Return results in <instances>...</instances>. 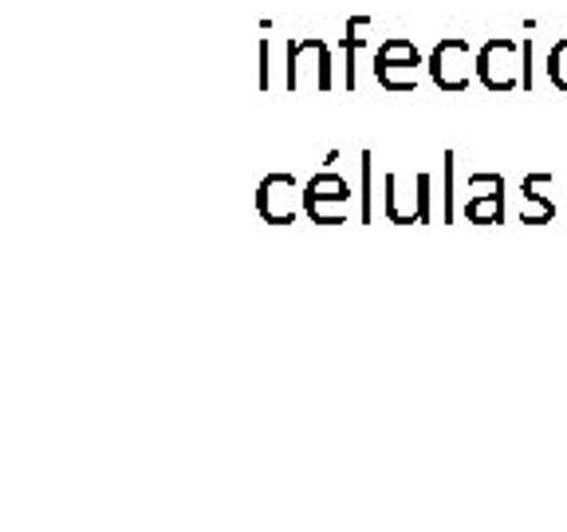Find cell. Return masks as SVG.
Returning <instances> with one entry per match:
<instances>
[{
  "instance_id": "obj_4",
  "label": "cell",
  "mask_w": 567,
  "mask_h": 532,
  "mask_svg": "<svg viewBox=\"0 0 567 532\" xmlns=\"http://www.w3.org/2000/svg\"><path fill=\"white\" fill-rule=\"evenodd\" d=\"M303 209V190L292 174H268L257 186V213L268 225H292Z\"/></svg>"
},
{
  "instance_id": "obj_15",
  "label": "cell",
  "mask_w": 567,
  "mask_h": 532,
  "mask_svg": "<svg viewBox=\"0 0 567 532\" xmlns=\"http://www.w3.org/2000/svg\"><path fill=\"white\" fill-rule=\"evenodd\" d=\"M488 190H505V174H470V194H488Z\"/></svg>"
},
{
  "instance_id": "obj_1",
  "label": "cell",
  "mask_w": 567,
  "mask_h": 532,
  "mask_svg": "<svg viewBox=\"0 0 567 532\" xmlns=\"http://www.w3.org/2000/svg\"><path fill=\"white\" fill-rule=\"evenodd\" d=\"M425 68H430V80L442 91H465L473 83V75H477V52H473L470 40L445 35L442 44H434Z\"/></svg>"
},
{
  "instance_id": "obj_12",
  "label": "cell",
  "mask_w": 567,
  "mask_h": 532,
  "mask_svg": "<svg viewBox=\"0 0 567 532\" xmlns=\"http://www.w3.org/2000/svg\"><path fill=\"white\" fill-rule=\"evenodd\" d=\"M457 217L453 209V151L442 154V225H450Z\"/></svg>"
},
{
  "instance_id": "obj_8",
  "label": "cell",
  "mask_w": 567,
  "mask_h": 532,
  "mask_svg": "<svg viewBox=\"0 0 567 532\" xmlns=\"http://www.w3.org/2000/svg\"><path fill=\"white\" fill-rule=\"evenodd\" d=\"M374 63H399V68H422V52L414 48V40H402V35H390L374 48Z\"/></svg>"
},
{
  "instance_id": "obj_5",
  "label": "cell",
  "mask_w": 567,
  "mask_h": 532,
  "mask_svg": "<svg viewBox=\"0 0 567 532\" xmlns=\"http://www.w3.org/2000/svg\"><path fill=\"white\" fill-rule=\"evenodd\" d=\"M556 182V174H528L520 182V197H524V209H520V222L524 225H548L551 217H556V202H548L544 194H536L540 186H551Z\"/></svg>"
},
{
  "instance_id": "obj_16",
  "label": "cell",
  "mask_w": 567,
  "mask_h": 532,
  "mask_svg": "<svg viewBox=\"0 0 567 532\" xmlns=\"http://www.w3.org/2000/svg\"><path fill=\"white\" fill-rule=\"evenodd\" d=\"M257 83H260V91L272 83V80H268V40H260V75H257Z\"/></svg>"
},
{
  "instance_id": "obj_14",
  "label": "cell",
  "mask_w": 567,
  "mask_h": 532,
  "mask_svg": "<svg viewBox=\"0 0 567 532\" xmlns=\"http://www.w3.org/2000/svg\"><path fill=\"white\" fill-rule=\"evenodd\" d=\"M548 80L556 83L559 91H567V40H559L548 52Z\"/></svg>"
},
{
  "instance_id": "obj_2",
  "label": "cell",
  "mask_w": 567,
  "mask_h": 532,
  "mask_svg": "<svg viewBox=\"0 0 567 532\" xmlns=\"http://www.w3.org/2000/svg\"><path fill=\"white\" fill-rule=\"evenodd\" d=\"M524 75V52L516 40L508 35H493L477 48V80L485 83L488 91H513L520 88Z\"/></svg>"
},
{
  "instance_id": "obj_13",
  "label": "cell",
  "mask_w": 567,
  "mask_h": 532,
  "mask_svg": "<svg viewBox=\"0 0 567 532\" xmlns=\"http://www.w3.org/2000/svg\"><path fill=\"white\" fill-rule=\"evenodd\" d=\"M417 194H414V205H417V225L434 222V209H430V202H434V177L430 174H417Z\"/></svg>"
},
{
  "instance_id": "obj_10",
  "label": "cell",
  "mask_w": 567,
  "mask_h": 532,
  "mask_svg": "<svg viewBox=\"0 0 567 532\" xmlns=\"http://www.w3.org/2000/svg\"><path fill=\"white\" fill-rule=\"evenodd\" d=\"M374 80H379L382 91H394V95H406V91L417 88L414 68H399V63H374Z\"/></svg>"
},
{
  "instance_id": "obj_7",
  "label": "cell",
  "mask_w": 567,
  "mask_h": 532,
  "mask_svg": "<svg viewBox=\"0 0 567 532\" xmlns=\"http://www.w3.org/2000/svg\"><path fill=\"white\" fill-rule=\"evenodd\" d=\"M465 217L473 225H496L505 217V190H488V194H470Z\"/></svg>"
},
{
  "instance_id": "obj_3",
  "label": "cell",
  "mask_w": 567,
  "mask_h": 532,
  "mask_svg": "<svg viewBox=\"0 0 567 532\" xmlns=\"http://www.w3.org/2000/svg\"><path fill=\"white\" fill-rule=\"evenodd\" d=\"M303 213L316 225H343L347 213H351V186H347V177L331 174V170L308 177L303 182Z\"/></svg>"
},
{
  "instance_id": "obj_11",
  "label": "cell",
  "mask_w": 567,
  "mask_h": 532,
  "mask_svg": "<svg viewBox=\"0 0 567 532\" xmlns=\"http://www.w3.org/2000/svg\"><path fill=\"white\" fill-rule=\"evenodd\" d=\"M363 209H359V217H363V225L374 222V154L363 151Z\"/></svg>"
},
{
  "instance_id": "obj_6",
  "label": "cell",
  "mask_w": 567,
  "mask_h": 532,
  "mask_svg": "<svg viewBox=\"0 0 567 532\" xmlns=\"http://www.w3.org/2000/svg\"><path fill=\"white\" fill-rule=\"evenodd\" d=\"M386 197H382V213H386V222L394 225H417V209L414 205H406V194H402V182L399 174H386Z\"/></svg>"
},
{
  "instance_id": "obj_9",
  "label": "cell",
  "mask_w": 567,
  "mask_h": 532,
  "mask_svg": "<svg viewBox=\"0 0 567 532\" xmlns=\"http://www.w3.org/2000/svg\"><path fill=\"white\" fill-rule=\"evenodd\" d=\"M367 28H371V17H351L347 20V35H343V55H347V88H354V55L367 48Z\"/></svg>"
}]
</instances>
